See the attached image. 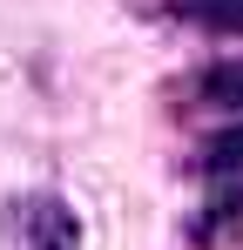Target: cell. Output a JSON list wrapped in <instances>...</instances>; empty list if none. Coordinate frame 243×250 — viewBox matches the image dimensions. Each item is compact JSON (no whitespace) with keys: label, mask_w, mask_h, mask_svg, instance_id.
<instances>
[{"label":"cell","mask_w":243,"mask_h":250,"mask_svg":"<svg viewBox=\"0 0 243 250\" xmlns=\"http://www.w3.org/2000/svg\"><path fill=\"white\" fill-rule=\"evenodd\" d=\"M176 14L216 34H243V0H176Z\"/></svg>","instance_id":"3957f363"},{"label":"cell","mask_w":243,"mask_h":250,"mask_svg":"<svg viewBox=\"0 0 243 250\" xmlns=\"http://www.w3.org/2000/svg\"><path fill=\"white\" fill-rule=\"evenodd\" d=\"M196 169H202V176H237V169H243V122L223 128V135H209L202 156H196Z\"/></svg>","instance_id":"277c9868"},{"label":"cell","mask_w":243,"mask_h":250,"mask_svg":"<svg viewBox=\"0 0 243 250\" xmlns=\"http://www.w3.org/2000/svg\"><path fill=\"white\" fill-rule=\"evenodd\" d=\"M14 237L27 250H81V216L54 189H34V196L14 203Z\"/></svg>","instance_id":"6da1fadb"},{"label":"cell","mask_w":243,"mask_h":250,"mask_svg":"<svg viewBox=\"0 0 243 250\" xmlns=\"http://www.w3.org/2000/svg\"><path fill=\"white\" fill-rule=\"evenodd\" d=\"M196 108H223V115H243V61H216L196 75Z\"/></svg>","instance_id":"7a4b0ae2"}]
</instances>
